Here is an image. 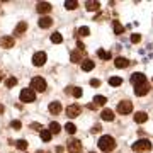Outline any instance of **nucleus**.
<instances>
[{"label": "nucleus", "instance_id": "1", "mask_svg": "<svg viewBox=\"0 0 153 153\" xmlns=\"http://www.w3.org/2000/svg\"><path fill=\"white\" fill-rule=\"evenodd\" d=\"M97 145H99V148H100L102 152H112V150L116 148V140L112 136H107V134H105V136H100V140H99Z\"/></svg>", "mask_w": 153, "mask_h": 153}, {"label": "nucleus", "instance_id": "2", "mask_svg": "<svg viewBox=\"0 0 153 153\" xmlns=\"http://www.w3.org/2000/svg\"><path fill=\"white\" fill-rule=\"evenodd\" d=\"M133 150L134 152H150L152 150V141L150 140H138L136 143H133Z\"/></svg>", "mask_w": 153, "mask_h": 153}, {"label": "nucleus", "instance_id": "3", "mask_svg": "<svg viewBox=\"0 0 153 153\" xmlns=\"http://www.w3.org/2000/svg\"><path fill=\"white\" fill-rule=\"evenodd\" d=\"M31 88L38 90V92H44L46 90V80L41 78V76H34L33 80H31Z\"/></svg>", "mask_w": 153, "mask_h": 153}, {"label": "nucleus", "instance_id": "4", "mask_svg": "<svg viewBox=\"0 0 153 153\" xmlns=\"http://www.w3.org/2000/svg\"><path fill=\"white\" fill-rule=\"evenodd\" d=\"M34 99H36V92H34L33 88H22L21 92V100L22 102H26V104H29V102H34Z\"/></svg>", "mask_w": 153, "mask_h": 153}, {"label": "nucleus", "instance_id": "5", "mask_svg": "<svg viewBox=\"0 0 153 153\" xmlns=\"http://www.w3.org/2000/svg\"><path fill=\"white\" fill-rule=\"evenodd\" d=\"M131 111H133V104L129 100H123V102L117 104V112L119 114H129Z\"/></svg>", "mask_w": 153, "mask_h": 153}, {"label": "nucleus", "instance_id": "6", "mask_svg": "<svg viewBox=\"0 0 153 153\" xmlns=\"http://www.w3.org/2000/svg\"><path fill=\"white\" fill-rule=\"evenodd\" d=\"M68 152L70 153H80L82 152V143H80V140L71 138L70 141H68Z\"/></svg>", "mask_w": 153, "mask_h": 153}, {"label": "nucleus", "instance_id": "7", "mask_svg": "<svg viewBox=\"0 0 153 153\" xmlns=\"http://www.w3.org/2000/svg\"><path fill=\"white\" fill-rule=\"evenodd\" d=\"M80 112H82V109H80V105L76 104H71L66 107V116L70 117V119H73V117H76V116H80Z\"/></svg>", "mask_w": 153, "mask_h": 153}, {"label": "nucleus", "instance_id": "8", "mask_svg": "<svg viewBox=\"0 0 153 153\" xmlns=\"http://www.w3.org/2000/svg\"><path fill=\"white\" fill-rule=\"evenodd\" d=\"M131 83L134 87L136 85H141V83H146V76L143 75V73H140V71H136V73L131 75Z\"/></svg>", "mask_w": 153, "mask_h": 153}, {"label": "nucleus", "instance_id": "9", "mask_svg": "<svg viewBox=\"0 0 153 153\" xmlns=\"http://www.w3.org/2000/svg\"><path fill=\"white\" fill-rule=\"evenodd\" d=\"M150 92V85L146 83H141V85H136L134 87V94H136L138 97H143V95H146V94Z\"/></svg>", "mask_w": 153, "mask_h": 153}, {"label": "nucleus", "instance_id": "10", "mask_svg": "<svg viewBox=\"0 0 153 153\" xmlns=\"http://www.w3.org/2000/svg\"><path fill=\"white\" fill-rule=\"evenodd\" d=\"M44 61H46V53H43V51H38V53L33 56V63L36 66H43Z\"/></svg>", "mask_w": 153, "mask_h": 153}, {"label": "nucleus", "instance_id": "11", "mask_svg": "<svg viewBox=\"0 0 153 153\" xmlns=\"http://www.w3.org/2000/svg\"><path fill=\"white\" fill-rule=\"evenodd\" d=\"M51 9H53V7H51L49 2H39L38 5H36V10H38L39 14H49Z\"/></svg>", "mask_w": 153, "mask_h": 153}, {"label": "nucleus", "instance_id": "12", "mask_svg": "<svg viewBox=\"0 0 153 153\" xmlns=\"http://www.w3.org/2000/svg\"><path fill=\"white\" fill-rule=\"evenodd\" d=\"M53 26V19L48 16H43L41 19H39V27H43V29H48Z\"/></svg>", "mask_w": 153, "mask_h": 153}, {"label": "nucleus", "instance_id": "13", "mask_svg": "<svg viewBox=\"0 0 153 153\" xmlns=\"http://www.w3.org/2000/svg\"><path fill=\"white\" fill-rule=\"evenodd\" d=\"M14 43H16V41H14V38H10V36H4V38L0 39V46H2V48H12Z\"/></svg>", "mask_w": 153, "mask_h": 153}, {"label": "nucleus", "instance_id": "14", "mask_svg": "<svg viewBox=\"0 0 153 153\" xmlns=\"http://www.w3.org/2000/svg\"><path fill=\"white\" fill-rule=\"evenodd\" d=\"M114 65H116V68H128L129 66V60H126V58H116Z\"/></svg>", "mask_w": 153, "mask_h": 153}, {"label": "nucleus", "instance_id": "15", "mask_svg": "<svg viewBox=\"0 0 153 153\" xmlns=\"http://www.w3.org/2000/svg\"><path fill=\"white\" fill-rule=\"evenodd\" d=\"M49 112H51V114H60L61 112V104L58 100H55V102L49 104Z\"/></svg>", "mask_w": 153, "mask_h": 153}, {"label": "nucleus", "instance_id": "16", "mask_svg": "<svg viewBox=\"0 0 153 153\" xmlns=\"http://www.w3.org/2000/svg\"><path fill=\"white\" fill-rule=\"evenodd\" d=\"M26 29H27V24H26V22H19L16 31H14V34H16V36H22V34L26 33Z\"/></svg>", "mask_w": 153, "mask_h": 153}, {"label": "nucleus", "instance_id": "17", "mask_svg": "<svg viewBox=\"0 0 153 153\" xmlns=\"http://www.w3.org/2000/svg\"><path fill=\"white\" fill-rule=\"evenodd\" d=\"M100 117H102L104 121H112L114 119V112H112L111 109H104L102 112H100Z\"/></svg>", "mask_w": 153, "mask_h": 153}, {"label": "nucleus", "instance_id": "18", "mask_svg": "<svg viewBox=\"0 0 153 153\" xmlns=\"http://www.w3.org/2000/svg\"><path fill=\"white\" fill-rule=\"evenodd\" d=\"M85 7H87L88 12H95L100 9V4L99 2H85Z\"/></svg>", "mask_w": 153, "mask_h": 153}, {"label": "nucleus", "instance_id": "19", "mask_svg": "<svg viewBox=\"0 0 153 153\" xmlns=\"http://www.w3.org/2000/svg\"><path fill=\"white\" fill-rule=\"evenodd\" d=\"M146 119H148V114H146V112H136V114H134V123H138V124L145 123Z\"/></svg>", "mask_w": 153, "mask_h": 153}, {"label": "nucleus", "instance_id": "20", "mask_svg": "<svg viewBox=\"0 0 153 153\" xmlns=\"http://www.w3.org/2000/svg\"><path fill=\"white\" fill-rule=\"evenodd\" d=\"M94 61L92 60H83L82 61V70L83 71H90V70H94Z\"/></svg>", "mask_w": 153, "mask_h": 153}, {"label": "nucleus", "instance_id": "21", "mask_svg": "<svg viewBox=\"0 0 153 153\" xmlns=\"http://www.w3.org/2000/svg\"><path fill=\"white\" fill-rule=\"evenodd\" d=\"M70 60H71V63H80L82 61V53L80 51H71Z\"/></svg>", "mask_w": 153, "mask_h": 153}, {"label": "nucleus", "instance_id": "22", "mask_svg": "<svg viewBox=\"0 0 153 153\" xmlns=\"http://www.w3.org/2000/svg\"><path fill=\"white\" fill-rule=\"evenodd\" d=\"M4 83H5L7 88H12V87H16V85H17V78H16V76H9V78L4 80Z\"/></svg>", "mask_w": 153, "mask_h": 153}, {"label": "nucleus", "instance_id": "23", "mask_svg": "<svg viewBox=\"0 0 153 153\" xmlns=\"http://www.w3.org/2000/svg\"><path fill=\"white\" fill-rule=\"evenodd\" d=\"M51 138H53V134L49 129H41V140L43 141H51Z\"/></svg>", "mask_w": 153, "mask_h": 153}, {"label": "nucleus", "instance_id": "24", "mask_svg": "<svg viewBox=\"0 0 153 153\" xmlns=\"http://www.w3.org/2000/svg\"><path fill=\"white\" fill-rule=\"evenodd\" d=\"M65 7H66V10H75L76 7H78V2L76 0H66Z\"/></svg>", "mask_w": 153, "mask_h": 153}, {"label": "nucleus", "instance_id": "25", "mask_svg": "<svg viewBox=\"0 0 153 153\" xmlns=\"http://www.w3.org/2000/svg\"><path fill=\"white\" fill-rule=\"evenodd\" d=\"M76 34L80 36V38H85V36H90V29L87 27V26H82V27L76 31Z\"/></svg>", "mask_w": 153, "mask_h": 153}, {"label": "nucleus", "instance_id": "26", "mask_svg": "<svg viewBox=\"0 0 153 153\" xmlns=\"http://www.w3.org/2000/svg\"><path fill=\"white\" fill-rule=\"evenodd\" d=\"M112 27H114V33L116 34H123V33H124V27H123V24H121L119 21H114Z\"/></svg>", "mask_w": 153, "mask_h": 153}, {"label": "nucleus", "instance_id": "27", "mask_svg": "<svg viewBox=\"0 0 153 153\" xmlns=\"http://www.w3.org/2000/svg\"><path fill=\"white\" fill-rule=\"evenodd\" d=\"M49 131H51V134H58V133L61 131V126L58 124V123H51V124H49Z\"/></svg>", "mask_w": 153, "mask_h": 153}, {"label": "nucleus", "instance_id": "28", "mask_svg": "<svg viewBox=\"0 0 153 153\" xmlns=\"http://www.w3.org/2000/svg\"><path fill=\"white\" fill-rule=\"evenodd\" d=\"M61 41H63V36H61L60 33H53V34H51V43H55V44H60Z\"/></svg>", "mask_w": 153, "mask_h": 153}, {"label": "nucleus", "instance_id": "29", "mask_svg": "<svg viewBox=\"0 0 153 153\" xmlns=\"http://www.w3.org/2000/svg\"><path fill=\"white\" fill-rule=\"evenodd\" d=\"M109 83L112 87H119L121 83H123V78L121 76H112V78H109Z\"/></svg>", "mask_w": 153, "mask_h": 153}, {"label": "nucleus", "instance_id": "30", "mask_svg": "<svg viewBox=\"0 0 153 153\" xmlns=\"http://www.w3.org/2000/svg\"><path fill=\"white\" fill-rule=\"evenodd\" d=\"M94 102H95V105H104L105 102H107V99H105L104 95H95V97H94Z\"/></svg>", "mask_w": 153, "mask_h": 153}, {"label": "nucleus", "instance_id": "31", "mask_svg": "<svg viewBox=\"0 0 153 153\" xmlns=\"http://www.w3.org/2000/svg\"><path fill=\"white\" fill-rule=\"evenodd\" d=\"M97 56H99V58H102V60H109V58H111V53H107V51H104V49H99V51H97Z\"/></svg>", "mask_w": 153, "mask_h": 153}, {"label": "nucleus", "instance_id": "32", "mask_svg": "<svg viewBox=\"0 0 153 153\" xmlns=\"http://www.w3.org/2000/svg\"><path fill=\"white\" fill-rule=\"evenodd\" d=\"M16 146L19 148V150H26V148H27V141H26V140H19V141H16Z\"/></svg>", "mask_w": 153, "mask_h": 153}, {"label": "nucleus", "instance_id": "33", "mask_svg": "<svg viewBox=\"0 0 153 153\" xmlns=\"http://www.w3.org/2000/svg\"><path fill=\"white\" fill-rule=\"evenodd\" d=\"M65 129H66V133L73 134V133L76 131V126H75V124H71V123H68V124H65Z\"/></svg>", "mask_w": 153, "mask_h": 153}, {"label": "nucleus", "instance_id": "34", "mask_svg": "<svg viewBox=\"0 0 153 153\" xmlns=\"http://www.w3.org/2000/svg\"><path fill=\"white\" fill-rule=\"evenodd\" d=\"M71 94H73V97H82V88L80 87H73Z\"/></svg>", "mask_w": 153, "mask_h": 153}, {"label": "nucleus", "instance_id": "35", "mask_svg": "<svg viewBox=\"0 0 153 153\" xmlns=\"http://www.w3.org/2000/svg\"><path fill=\"white\" fill-rule=\"evenodd\" d=\"M10 126L14 128V129H21V128H22V123H21V121H12Z\"/></svg>", "mask_w": 153, "mask_h": 153}, {"label": "nucleus", "instance_id": "36", "mask_svg": "<svg viewBox=\"0 0 153 153\" xmlns=\"http://www.w3.org/2000/svg\"><path fill=\"white\" fill-rule=\"evenodd\" d=\"M140 41H141V36H140V34H131V43H140Z\"/></svg>", "mask_w": 153, "mask_h": 153}, {"label": "nucleus", "instance_id": "37", "mask_svg": "<svg viewBox=\"0 0 153 153\" xmlns=\"http://www.w3.org/2000/svg\"><path fill=\"white\" fill-rule=\"evenodd\" d=\"M90 85H92V87H99V85H100V80L94 78V80H90Z\"/></svg>", "mask_w": 153, "mask_h": 153}, {"label": "nucleus", "instance_id": "38", "mask_svg": "<svg viewBox=\"0 0 153 153\" xmlns=\"http://www.w3.org/2000/svg\"><path fill=\"white\" fill-rule=\"evenodd\" d=\"M31 128H33V129H41V124H39V123H33Z\"/></svg>", "mask_w": 153, "mask_h": 153}, {"label": "nucleus", "instance_id": "39", "mask_svg": "<svg viewBox=\"0 0 153 153\" xmlns=\"http://www.w3.org/2000/svg\"><path fill=\"white\" fill-rule=\"evenodd\" d=\"M99 131H100V126H99V124H95V126L92 128V133H99Z\"/></svg>", "mask_w": 153, "mask_h": 153}, {"label": "nucleus", "instance_id": "40", "mask_svg": "<svg viewBox=\"0 0 153 153\" xmlns=\"http://www.w3.org/2000/svg\"><path fill=\"white\" fill-rule=\"evenodd\" d=\"M76 46H78V49H80V51H83V49H85V46H83V43H80V41L76 43Z\"/></svg>", "mask_w": 153, "mask_h": 153}, {"label": "nucleus", "instance_id": "41", "mask_svg": "<svg viewBox=\"0 0 153 153\" xmlns=\"http://www.w3.org/2000/svg\"><path fill=\"white\" fill-rule=\"evenodd\" d=\"M4 111H5V107H4V105L0 104V114H2V112H4Z\"/></svg>", "mask_w": 153, "mask_h": 153}, {"label": "nucleus", "instance_id": "42", "mask_svg": "<svg viewBox=\"0 0 153 153\" xmlns=\"http://www.w3.org/2000/svg\"><path fill=\"white\" fill-rule=\"evenodd\" d=\"M90 153H94V152H90Z\"/></svg>", "mask_w": 153, "mask_h": 153}, {"label": "nucleus", "instance_id": "43", "mask_svg": "<svg viewBox=\"0 0 153 153\" xmlns=\"http://www.w3.org/2000/svg\"><path fill=\"white\" fill-rule=\"evenodd\" d=\"M0 78H2V76H0Z\"/></svg>", "mask_w": 153, "mask_h": 153}]
</instances>
